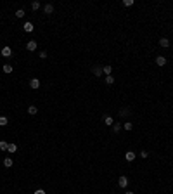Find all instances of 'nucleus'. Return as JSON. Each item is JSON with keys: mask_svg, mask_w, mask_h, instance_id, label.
Segmentation results:
<instances>
[{"mask_svg": "<svg viewBox=\"0 0 173 194\" xmlns=\"http://www.w3.org/2000/svg\"><path fill=\"white\" fill-rule=\"evenodd\" d=\"M128 177L127 175H120V179H118V186L121 187V189H125V187H128Z\"/></svg>", "mask_w": 173, "mask_h": 194, "instance_id": "1", "label": "nucleus"}, {"mask_svg": "<svg viewBox=\"0 0 173 194\" xmlns=\"http://www.w3.org/2000/svg\"><path fill=\"white\" fill-rule=\"evenodd\" d=\"M38 49V43L35 42V40H29V42H26V50H29V52H35Z\"/></svg>", "mask_w": 173, "mask_h": 194, "instance_id": "2", "label": "nucleus"}, {"mask_svg": "<svg viewBox=\"0 0 173 194\" xmlns=\"http://www.w3.org/2000/svg\"><path fill=\"white\" fill-rule=\"evenodd\" d=\"M0 54H2L3 57H12V49H10L9 45H5V47H2V50H0Z\"/></svg>", "mask_w": 173, "mask_h": 194, "instance_id": "3", "label": "nucleus"}, {"mask_svg": "<svg viewBox=\"0 0 173 194\" xmlns=\"http://www.w3.org/2000/svg\"><path fill=\"white\" fill-rule=\"evenodd\" d=\"M135 158H137V153H133V151H127V153H125V160H127L128 163L135 161Z\"/></svg>", "mask_w": 173, "mask_h": 194, "instance_id": "4", "label": "nucleus"}, {"mask_svg": "<svg viewBox=\"0 0 173 194\" xmlns=\"http://www.w3.org/2000/svg\"><path fill=\"white\" fill-rule=\"evenodd\" d=\"M166 62H168V61H166V57H165V56H156V64H158L159 68L166 66Z\"/></svg>", "mask_w": 173, "mask_h": 194, "instance_id": "5", "label": "nucleus"}, {"mask_svg": "<svg viewBox=\"0 0 173 194\" xmlns=\"http://www.w3.org/2000/svg\"><path fill=\"white\" fill-rule=\"evenodd\" d=\"M23 29H24L26 33H33L35 26H33V23H31V21H28V23H24V24H23Z\"/></svg>", "mask_w": 173, "mask_h": 194, "instance_id": "6", "label": "nucleus"}, {"mask_svg": "<svg viewBox=\"0 0 173 194\" xmlns=\"http://www.w3.org/2000/svg\"><path fill=\"white\" fill-rule=\"evenodd\" d=\"M92 75H94V76H97V78H101V75H102V68H101V66H97V64H95V66H92Z\"/></svg>", "mask_w": 173, "mask_h": 194, "instance_id": "7", "label": "nucleus"}, {"mask_svg": "<svg viewBox=\"0 0 173 194\" xmlns=\"http://www.w3.org/2000/svg\"><path fill=\"white\" fill-rule=\"evenodd\" d=\"M29 87H31L33 90L40 88V80H38V78H31V80H29Z\"/></svg>", "mask_w": 173, "mask_h": 194, "instance_id": "8", "label": "nucleus"}, {"mask_svg": "<svg viewBox=\"0 0 173 194\" xmlns=\"http://www.w3.org/2000/svg\"><path fill=\"white\" fill-rule=\"evenodd\" d=\"M159 45H161L163 49H170V40H168L166 36H163V38H159Z\"/></svg>", "mask_w": 173, "mask_h": 194, "instance_id": "9", "label": "nucleus"}, {"mask_svg": "<svg viewBox=\"0 0 173 194\" xmlns=\"http://www.w3.org/2000/svg\"><path fill=\"white\" fill-rule=\"evenodd\" d=\"M43 12H45V14H52V12H54V5H52V3H45V5H43Z\"/></svg>", "mask_w": 173, "mask_h": 194, "instance_id": "10", "label": "nucleus"}, {"mask_svg": "<svg viewBox=\"0 0 173 194\" xmlns=\"http://www.w3.org/2000/svg\"><path fill=\"white\" fill-rule=\"evenodd\" d=\"M102 73H104L106 76H109V75H113V66H109V64H106V66L102 68Z\"/></svg>", "mask_w": 173, "mask_h": 194, "instance_id": "11", "label": "nucleus"}, {"mask_svg": "<svg viewBox=\"0 0 173 194\" xmlns=\"http://www.w3.org/2000/svg\"><path fill=\"white\" fill-rule=\"evenodd\" d=\"M12 165H14V160L12 158H3V167L5 168H10Z\"/></svg>", "mask_w": 173, "mask_h": 194, "instance_id": "12", "label": "nucleus"}, {"mask_svg": "<svg viewBox=\"0 0 173 194\" xmlns=\"http://www.w3.org/2000/svg\"><path fill=\"white\" fill-rule=\"evenodd\" d=\"M2 69H3V73H5V75H10V73L14 71V68H12L10 64H3V68H2Z\"/></svg>", "mask_w": 173, "mask_h": 194, "instance_id": "13", "label": "nucleus"}, {"mask_svg": "<svg viewBox=\"0 0 173 194\" xmlns=\"http://www.w3.org/2000/svg\"><path fill=\"white\" fill-rule=\"evenodd\" d=\"M36 113H38V109H36V106H29V108H28V114H29V116H35Z\"/></svg>", "mask_w": 173, "mask_h": 194, "instance_id": "14", "label": "nucleus"}, {"mask_svg": "<svg viewBox=\"0 0 173 194\" xmlns=\"http://www.w3.org/2000/svg\"><path fill=\"white\" fill-rule=\"evenodd\" d=\"M121 128H123V125L114 123V125H113V134H114V135H116V134H120V130H121Z\"/></svg>", "mask_w": 173, "mask_h": 194, "instance_id": "15", "label": "nucleus"}, {"mask_svg": "<svg viewBox=\"0 0 173 194\" xmlns=\"http://www.w3.org/2000/svg\"><path fill=\"white\" fill-rule=\"evenodd\" d=\"M16 151H17V144H16V142L9 144V147H7V153H16Z\"/></svg>", "mask_w": 173, "mask_h": 194, "instance_id": "16", "label": "nucleus"}, {"mask_svg": "<svg viewBox=\"0 0 173 194\" xmlns=\"http://www.w3.org/2000/svg\"><path fill=\"white\" fill-rule=\"evenodd\" d=\"M7 125H9V118L2 114V116H0V127H7Z\"/></svg>", "mask_w": 173, "mask_h": 194, "instance_id": "17", "label": "nucleus"}, {"mask_svg": "<svg viewBox=\"0 0 173 194\" xmlns=\"http://www.w3.org/2000/svg\"><path fill=\"white\" fill-rule=\"evenodd\" d=\"M104 123L109 125V127H113V125H114V120H113L111 116H104Z\"/></svg>", "mask_w": 173, "mask_h": 194, "instance_id": "18", "label": "nucleus"}, {"mask_svg": "<svg viewBox=\"0 0 173 194\" xmlns=\"http://www.w3.org/2000/svg\"><path fill=\"white\" fill-rule=\"evenodd\" d=\"M104 82H106V85H113V83H114V76H113V75H109V76H106V80H104Z\"/></svg>", "mask_w": 173, "mask_h": 194, "instance_id": "19", "label": "nucleus"}, {"mask_svg": "<svg viewBox=\"0 0 173 194\" xmlns=\"http://www.w3.org/2000/svg\"><path fill=\"white\" fill-rule=\"evenodd\" d=\"M130 114V109L128 108H121L120 109V116H128Z\"/></svg>", "mask_w": 173, "mask_h": 194, "instance_id": "20", "label": "nucleus"}, {"mask_svg": "<svg viewBox=\"0 0 173 194\" xmlns=\"http://www.w3.org/2000/svg\"><path fill=\"white\" fill-rule=\"evenodd\" d=\"M123 128H125L127 132H130V130L133 128V123H130V121H127V123H123Z\"/></svg>", "mask_w": 173, "mask_h": 194, "instance_id": "21", "label": "nucleus"}, {"mask_svg": "<svg viewBox=\"0 0 173 194\" xmlns=\"http://www.w3.org/2000/svg\"><path fill=\"white\" fill-rule=\"evenodd\" d=\"M31 9H33V10H38V9H40V2L33 0V2H31Z\"/></svg>", "mask_w": 173, "mask_h": 194, "instance_id": "22", "label": "nucleus"}, {"mask_svg": "<svg viewBox=\"0 0 173 194\" xmlns=\"http://www.w3.org/2000/svg\"><path fill=\"white\" fill-rule=\"evenodd\" d=\"M16 17H17V19H23V17H24V10H23V9L16 10Z\"/></svg>", "mask_w": 173, "mask_h": 194, "instance_id": "23", "label": "nucleus"}, {"mask_svg": "<svg viewBox=\"0 0 173 194\" xmlns=\"http://www.w3.org/2000/svg\"><path fill=\"white\" fill-rule=\"evenodd\" d=\"M7 147H9V144L5 141H0V151H7Z\"/></svg>", "mask_w": 173, "mask_h": 194, "instance_id": "24", "label": "nucleus"}, {"mask_svg": "<svg viewBox=\"0 0 173 194\" xmlns=\"http://www.w3.org/2000/svg\"><path fill=\"white\" fill-rule=\"evenodd\" d=\"M133 3H135L133 0H123V5H125V7H132Z\"/></svg>", "mask_w": 173, "mask_h": 194, "instance_id": "25", "label": "nucleus"}, {"mask_svg": "<svg viewBox=\"0 0 173 194\" xmlns=\"http://www.w3.org/2000/svg\"><path fill=\"white\" fill-rule=\"evenodd\" d=\"M38 57H40V59H47V52H45V50H40V52H38Z\"/></svg>", "mask_w": 173, "mask_h": 194, "instance_id": "26", "label": "nucleus"}, {"mask_svg": "<svg viewBox=\"0 0 173 194\" xmlns=\"http://www.w3.org/2000/svg\"><path fill=\"white\" fill-rule=\"evenodd\" d=\"M139 156H140V158H144V160H146V158H147V156H149V153H147V151H140V153H139Z\"/></svg>", "mask_w": 173, "mask_h": 194, "instance_id": "27", "label": "nucleus"}, {"mask_svg": "<svg viewBox=\"0 0 173 194\" xmlns=\"http://www.w3.org/2000/svg\"><path fill=\"white\" fill-rule=\"evenodd\" d=\"M33 194H45V189H36Z\"/></svg>", "mask_w": 173, "mask_h": 194, "instance_id": "28", "label": "nucleus"}, {"mask_svg": "<svg viewBox=\"0 0 173 194\" xmlns=\"http://www.w3.org/2000/svg\"><path fill=\"white\" fill-rule=\"evenodd\" d=\"M125 194H135V193H132V191H127V193H125Z\"/></svg>", "mask_w": 173, "mask_h": 194, "instance_id": "29", "label": "nucleus"}]
</instances>
